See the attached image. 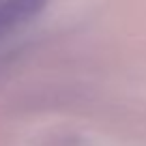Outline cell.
Here are the masks:
<instances>
[{
	"label": "cell",
	"instance_id": "cell-1",
	"mask_svg": "<svg viewBox=\"0 0 146 146\" xmlns=\"http://www.w3.org/2000/svg\"><path fill=\"white\" fill-rule=\"evenodd\" d=\"M47 0H0V30L13 28L39 15Z\"/></svg>",
	"mask_w": 146,
	"mask_h": 146
}]
</instances>
